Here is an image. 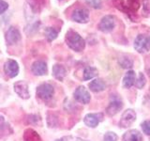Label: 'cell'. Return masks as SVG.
I'll return each mask as SVG.
<instances>
[{"mask_svg":"<svg viewBox=\"0 0 150 141\" xmlns=\"http://www.w3.org/2000/svg\"><path fill=\"white\" fill-rule=\"evenodd\" d=\"M65 41L69 48L75 52H81L86 47V41H84V40L76 31L71 29L66 33Z\"/></svg>","mask_w":150,"mask_h":141,"instance_id":"cell-1","label":"cell"},{"mask_svg":"<svg viewBox=\"0 0 150 141\" xmlns=\"http://www.w3.org/2000/svg\"><path fill=\"white\" fill-rule=\"evenodd\" d=\"M54 94V88L49 83H42L37 88V96L43 101H49Z\"/></svg>","mask_w":150,"mask_h":141,"instance_id":"cell-2","label":"cell"},{"mask_svg":"<svg viewBox=\"0 0 150 141\" xmlns=\"http://www.w3.org/2000/svg\"><path fill=\"white\" fill-rule=\"evenodd\" d=\"M134 48L140 54L146 53L150 50V38L140 34L134 41Z\"/></svg>","mask_w":150,"mask_h":141,"instance_id":"cell-3","label":"cell"},{"mask_svg":"<svg viewBox=\"0 0 150 141\" xmlns=\"http://www.w3.org/2000/svg\"><path fill=\"white\" fill-rule=\"evenodd\" d=\"M115 26V18L112 15H105L98 23V28L104 33H109L114 30Z\"/></svg>","mask_w":150,"mask_h":141,"instance_id":"cell-4","label":"cell"},{"mask_svg":"<svg viewBox=\"0 0 150 141\" xmlns=\"http://www.w3.org/2000/svg\"><path fill=\"white\" fill-rule=\"evenodd\" d=\"M112 2L117 9H119L122 12H124L126 15H128V17L130 19V21L139 22V18L137 16V14H136V12L131 11V9L124 3L123 0H112Z\"/></svg>","mask_w":150,"mask_h":141,"instance_id":"cell-5","label":"cell"},{"mask_svg":"<svg viewBox=\"0 0 150 141\" xmlns=\"http://www.w3.org/2000/svg\"><path fill=\"white\" fill-rule=\"evenodd\" d=\"M74 99L77 102L83 103V105H86L89 102H90V93L88 92L87 89L84 88L83 86H80L76 88V90L74 91Z\"/></svg>","mask_w":150,"mask_h":141,"instance_id":"cell-6","label":"cell"},{"mask_svg":"<svg viewBox=\"0 0 150 141\" xmlns=\"http://www.w3.org/2000/svg\"><path fill=\"white\" fill-rule=\"evenodd\" d=\"M136 120V113L132 109H127L123 115H122L120 121H119V126L122 128H128L131 124L133 123Z\"/></svg>","mask_w":150,"mask_h":141,"instance_id":"cell-7","label":"cell"},{"mask_svg":"<svg viewBox=\"0 0 150 141\" xmlns=\"http://www.w3.org/2000/svg\"><path fill=\"white\" fill-rule=\"evenodd\" d=\"M5 39H6L8 45H13L21 40V33L18 30V28L11 26L5 34Z\"/></svg>","mask_w":150,"mask_h":141,"instance_id":"cell-8","label":"cell"},{"mask_svg":"<svg viewBox=\"0 0 150 141\" xmlns=\"http://www.w3.org/2000/svg\"><path fill=\"white\" fill-rule=\"evenodd\" d=\"M4 72L8 77L13 78L17 76L19 73V65L15 60L8 59L6 61V63L4 65Z\"/></svg>","mask_w":150,"mask_h":141,"instance_id":"cell-9","label":"cell"},{"mask_svg":"<svg viewBox=\"0 0 150 141\" xmlns=\"http://www.w3.org/2000/svg\"><path fill=\"white\" fill-rule=\"evenodd\" d=\"M71 18L76 23L86 24L89 21V11L86 9H77L73 11Z\"/></svg>","mask_w":150,"mask_h":141,"instance_id":"cell-10","label":"cell"},{"mask_svg":"<svg viewBox=\"0 0 150 141\" xmlns=\"http://www.w3.org/2000/svg\"><path fill=\"white\" fill-rule=\"evenodd\" d=\"M122 107H123V103H122L121 99L115 97L114 99H112L110 105L106 108V113L109 116H115L122 109Z\"/></svg>","mask_w":150,"mask_h":141,"instance_id":"cell-11","label":"cell"},{"mask_svg":"<svg viewBox=\"0 0 150 141\" xmlns=\"http://www.w3.org/2000/svg\"><path fill=\"white\" fill-rule=\"evenodd\" d=\"M14 90L22 99H28L30 97L28 84L25 81H18L14 84Z\"/></svg>","mask_w":150,"mask_h":141,"instance_id":"cell-12","label":"cell"},{"mask_svg":"<svg viewBox=\"0 0 150 141\" xmlns=\"http://www.w3.org/2000/svg\"><path fill=\"white\" fill-rule=\"evenodd\" d=\"M31 70L37 76H42V75H46L48 73V68H47V64L42 60H37L31 66Z\"/></svg>","mask_w":150,"mask_h":141,"instance_id":"cell-13","label":"cell"},{"mask_svg":"<svg viewBox=\"0 0 150 141\" xmlns=\"http://www.w3.org/2000/svg\"><path fill=\"white\" fill-rule=\"evenodd\" d=\"M102 118L103 115L101 113H98V114H87L84 117L83 121L87 126L91 127V128H95L100 123V121L102 120Z\"/></svg>","mask_w":150,"mask_h":141,"instance_id":"cell-14","label":"cell"},{"mask_svg":"<svg viewBox=\"0 0 150 141\" xmlns=\"http://www.w3.org/2000/svg\"><path fill=\"white\" fill-rule=\"evenodd\" d=\"M123 141H143V136L137 130H129L123 135Z\"/></svg>","mask_w":150,"mask_h":141,"instance_id":"cell-15","label":"cell"},{"mask_svg":"<svg viewBox=\"0 0 150 141\" xmlns=\"http://www.w3.org/2000/svg\"><path fill=\"white\" fill-rule=\"evenodd\" d=\"M53 74L54 78L59 80V81H63L65 76L67 75V69L63 65L55 64L53 67Z\"/></svg>","mask_w":150,"mask_h":141,"instance_id":"cell-16","label":"cell"},{"mask_svg":"<svg viewBox=\"0 0 150 141\" xmlns=\"http://www.w3.org/2000/svg\"><path fill=\"white\" fill-rule=\"evenodd\" d=\"M13 133V130L3 117L0 116V137L9 135Z\"/></svg>","mask_w":150,"mask_h":141,"instance_id":"cell-17","label":"cell"},{"mask_svg":"<svg viewBox=\"0 0 150 141\" xmlns=\"http://www.w3.org/2000/svg\"><path fill=\"white\" fill-rule=\"evenodd\" d=\"M106 88V84L103 81L102 79H95L89 84V88L91 89L93 92H100L102 90H104Z\"/></svg>","mask_w":150,"mask_h":141,"instance_id":"cell-18","label":"cell"},{"mask_svg":"<svg viewBox=\"0 0 150 141\" xmlns=\"http://www.w3.org/2000/svg\"><path fill=\"white\" fill-rule=\"evenodd\" d=\"M27 3L30 6L33 12L39 13L45 6L46 0H27Z\"/></svg>","mask_w":150,"mask_h":141,"instance_id":"cell-19","label":"cell"},{"mask_svg":"<svg viewBox=\"0 0 150 141\" xmlns=\"http://www.w3.org/2000/svg\"><path fill=\"white\" fill-rule=\"evenodd\" d=\"M23 140L25 141H42L40 135L33 129H26L23 134Z\"/></svg>","mask_w":150,"mask_h":141,"instance_id":"cell-20","label":"cell"},{"mask_svg":"<svg viewBox=\"0 0 150 141\" xmlns=\"http://www.w3.org/2000/svg\"><path fill=\"white\" fill-rule=\"evenodd\" d=\"M134 83H135V73L133 70H129L126 73L123 79V86L126 88H129L133 86Z\"/></svg>","mask_w":150,"mask_h":141,"instance_id":"cell-21","label":"cell"},{"mask_svg":"<svg viewBox=\"0 0 150 141\" xmlns=\"http://www.w3.org/2000/svg\"><path fill=\"white\" fill-rule=\"evenodd\" d=\"M83 74V80H89V79H92L94 77H96L98 74V72L96 68L88 66V67L84 68Z\"/></svg>","mask_w":150,"mask_h":141,"instance_id":"cell-22","label":"cell"},{"mask_svg":"<svg viewBox=\"0 0 150 141\" xmlns=\"http://www.w3.org/2000/svg\"><path fill=\"white\" fill-rule=\"evenodd\" d=\"M45 38L48 41H53L58 36V30H56L54 27H46L44 31Z\"/></svg>","mask_w":150,"mask_h":141,"instance_id":"cell-23","label":"cell"},{"mask_svg":"<svg viewBox=\"0 0 150 141\" xmlns=\"http://www.w3.org/2000/svg\"><path fill=\"white\" fill-rule=\"evenodd\" d=\"M119 64L122 68L124 69H129L133 66V61L127 56H121L119 58Z\"/></svg>","mask_w":150,"mask_h":141,"instance_id":"cell-24","label":"cell"},{"mask_svg":"<svg viewBox=\"0 0 150 141\" xmlns=\"http://www.w3.org/2000/svg\"><path fill=\"white\" fill-rule=\"evenodd\" d=\"M47 122L49 127H56L58 125V116L55 113H48L47 115Z\"/></svg>","mask_w":150,"mask_h":141,"instance_id":"cell-25","label":"cell"},{"mask_svg":"<svg viewBox=\"0 0 150 141\" xmlns=\"http://www.w3.org/2000/svg\"><path fill=\"white\" fill-rule=\"evenodd\" d=\"M127 6L132 11L136 12L141 6V0H127Z\"/></svg>","mask_w":150,"mask_h":141,"instance_id":"cell-26","label":"cell"},{"mask_svg":"<svg viewBox=\"0 0 150 141\" xmlns=\"http://www.w3.org/2000/svg\"><path fill=\"white\" fill-rule=\"evenodd\" d=\"M143 4V16L150 18V0H142Z\"/></svg>","mask_w":150,"mask_h":141,"instance_id":"cell-27","label":"cell"},{"mask_svg":"<svg viewBox=\"0 0 150 141\" xmlns=\"http://www.w3.org/2000/svg\"><path fill=\"white\" fill-rule=\"evenodd\" d=\"M27 123L39 125L40 123V117L38 115H29L27 116Z\"/></svg>","mask_w":150,"mask_h":141,"instance_id":"cell-28","label":"cell"},{"mask_svg":"<svg viewBox=\"0 0 150 141\" xmlns=\"http://www.w3.org/2000/svg\"><path fill=\"white\" fill-rule=\"evenodd\" d=\"M145 76L144 75V73H139V76H138V79L136 80V82L134 83L135 84V86L137 87L138 88H143V87L145 85Z\"/></svg>","mask_w":150,"mask_h":141,"instance_id":"cell-29","label":"cell"},{"mask_svg":"<svg viewBox=\"0 0 150 141\" xmlns=\"http://www.w3.org/2000/svg\"><path fill=\"white\" fill-rule=\"evenodd\" d=\"M87 4L93 9H100L101 8V0H86Z\"/></svg>","mask_w":150,"mask_h":141,"instance_id":"cell-30","label":"cell"},{"mask_svg":"<svg viewBox=\"0 0 150 141\" xmlns=\"http://www.w3.org/2000/svg\"><path fill=\"white\" fill-rule=\"evenodd\" d=\"M117 135L114 132H108L104 135V141H117Z\"/></svg>","mask_w":150,"mask_h":141,"instance_id":"cell-31","label":"cell"},{"mask_svg":"<svg viewBox=\"0 0 150 141\" xmlns=\"http://www.w3.org/2000/svg\"><path fill=\"white\" fill-rule=\"evenodd\" d=\"M142 129L144 134L150 135V120H145L142 123Z\"/></svg>","mask_w":150,"mask_h":141,"instance_id":"cell-32","label":"cell"},{"mask_svg":"<svg viewBox=\"0 0 150 141\" xmlns=\"http://www.w3.org/2000/svg\"><path fill=\"white\" fill-rule=\"evenodd\" d=\"M60 140L61 141H87L80 137H75V136H65V137L61 138Z\"/></svg>","mask_w":150,"mask_h":141,"instance_id":"cell-33","label":"cell"},{"mask_svg":"<svg viewBox=\"0 0 150 141\" xmlns=\"http://www.w3.org/2000/svg\"><path fill=\"white\" fill-rule=\"evenodd\" d=\"M8 4L3 1V0H0V14L4 13L8 9Z\"/></svg>","mask_w":150,"mask_h":141,"instance_id":"cell-34","label":"cell"},{"mask_svg":"<svg viewBox=\"0 0 150 141\" xmlns=\"http://www.w3.org/2000/svg\"><path fill=\"white\" fill-rule=\"evenodd\" d=\"M148 74H149V76H150V69L148 70Z\"/></svg>","mask_w":150,"mask_h":141,"instance_id":"cell-35","label":"cell"},{"mask_svg":"<svg viewBox=\"0 0 150 141\" xmlns=\"http://www.w3.org/2000/svg\"><path fill=\"white\" fill-rule=\"evenodd\" d=\"M56 141H61V140H60V139H57V140H56Z\"/></svg>","mask_w":150,"mask_h":141,"instance_id":"cell-36","label":"cell"},{"mask_svg":"<svg viewBox=\"0 0 150 141\" xmlns=\"http://www.w3.org/2000/svg\"><path fill=\"white\" fill-rule=\"evenodd\" d=\"M60 1H62V0H60Z\"/></svg>","mask_w":150,"mask_h":141,"instance_id":"cell-37","label":"cell"}]
</instances>
